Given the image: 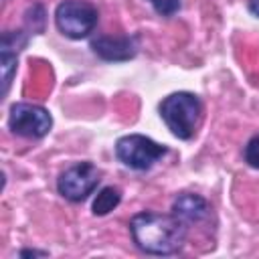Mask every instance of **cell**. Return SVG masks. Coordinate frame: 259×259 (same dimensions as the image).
<instances>
[{"mask_svg":"<svg viewBox=\"0 0 259 259\" xmlns=\"http://www.w3.org/2000/svg\"><path fill=\"white\" fill-rule=\"evenodd\" d=\"M188 227L172 212L142 210L130 219V235L134 245L146 255H176L186 243Z\"/></svg>","mask_w":259,"mask_h":259,"instance_id":"6da1fadb","label":"cell"},{"mask_svg":"<svg viewBox=\"0 0 259 259\" xmlns=\"http://www.w3.org/2000/svg\"><path fill=\"white\" fill-rule=\"evenodd\" d=\"M158 111L174 138L192 140L202 117V101L190 91H174L160 101Z\"/></svg>","mask_w":259,"mask_h":259,"instance_id":"7a4b0ae2","label":"cell"},{"mask_svg":"<svg viewBox=\"0 0 259 259\" xmlns=\"http://www.w3.org/2000/svg\"><path fill=\"white\" fill-rule=\"evenodd\" d=\"M99 20V10L89 0H63L55 8V24L59 32L71 40L87 38Z\"/></svg>","mask_w":259,"mask_h":259,"instance_id":"3957f363","label":"cell"},{"mask_svg":"<svg viewBox=\"0 0 259 259\" xmlns=\"http://www.w3.org/2000/svg\"><path fill=\"white\" fill-rule=\"evenodd\" d=\"M166 152H168L166 146H162V144H158L152 138L142 136V134H127L115 142L117 160L125 168L136 170V172L150 170L156 162H160L166 156Z\"/></svg>","mask_w":259,"mask_h":259,"instance_id":"277c9868","label":"cell"},{"mask_svg":"<svg viewBox=\"0 0 259 259\" xmlns=\"http://www.w3.org/2000/svg\"><path fill=\"white\" fill-rule=\"evenodd\" d=\"M101 182V170L89 162H75L69 168H65L57 178V190L63 198L71 202H83L93 194L97 184Z\"/></svg>","mask_w":259,"mask_h":259,"instance_id":"5b68a950","label":"cell"},{"mask_svg":"<svg viewBox=\"0 0 259 259\" xmlns=\"http://www.w3.org/2000/svg\"><path fill=\"white\" fill-rule=\"evenodd\" d=\"M51 127H53V115L42 105L26 103V101H18L10 105L8 130L14 136L40 140L51 132Z\"/></svg>","mask_w":259,"mask_h":259,"instance_id":"8992f818","label":"cell"},{"mask_svg":"<svg viewBox=\"0 0 259 259\" xmlns=\"http://www.w3.org/2000/svg\"><path fill=\"white\" fill-rule=\"evenodd\" d=\"M91 51L109 63H123L138 55V36H97L91 38Z\"/></svg>","mask_w":259,"mask_h":259,"instance_id":"52a82bcc","label":"cell"},{"mask_svg":"<svg viewBox=\"0 0 259 259\" xmlns=\"http://www.w3.org/2000/svg\"><path fill=\"white\" fill-rule=\"evenodd\" d=\"M26 42L24 30L4 32L2 45H0V69H2V95H8V89L12 85V77L16 73L18 63V51Z\"/></svg>","mask_w":259,"mask_h":259,"instance_id":"ba28073f","label":"cell"},{"mask_svg":"<svg viewBox=\"0 0 259 259\" xmlns=\"http://www.w3.org/2000/svg\"><path fill=\"white\" fill-rule=\"evenodd\" d=\"M172 214L180 219L186 227L188 225H200L210 219V204L206 198L194 192H182L172 200Z\"/></svg>","mask_w":259,"mask_h":259,"instance_id":"9c48e42d","label":"cell"},{"mask_svg":"<svg viewBox=\"0 0 259 259\" xmlns=\"http://www.w3.org/2000/svg\"><path fill=\"white\" fill-rule=\"evenodd\" d=\"M119 202H121V190L117 186H103L97 192V196L93 198L91 210H93L95 217H105L113 208H117Z\"/></svg>","mask_w":259,"mask_h":259,"instance_id":"30bf717a","label":"cell"},{"mask_svg":"<svg viewBox=\"0 0 259 259\" xmlns=\"http://www.w3.org/2000/svg\"><path fill=\"white\" fill-rule=\"evenodd\" d=\"M243 158H245L247 166H251V168H257V170H259V134H255V136L245 144Z\"/></svg>","mask_w":259,"mask_h":259,"instance_id":"8fae6325","label":"cell"},{"mask_svg":"<svg viewBox=\"0 0 259 259\" xmlns=\"http://www.w3.org/2000/svg\"><path fill=\"white\" fill-rule=\"evenodd\" d=\"M148 2H150V6H152L160 16H166V18L174 16V14L180 10V6H182L180 0H148Z\"/></svg>","mask_w":259,"mask_h":259,"instance_id":"7c38bea8","label":"cell"},{"mask_svg":"<svg viewBox=\"0 0 259 259\" xmlns=\"http://www.w3.org/2000/svg\"><path fill=\"white\" fill-rule=\"evenodd\" d=\"M18 255L20 257H47L49 253L47 251H36V249H22Z\"/></svg>","mask_w":259,"mask_h":259,"instance_id":"4fadbf2b","label":"cell"},{"mask_svg":"<svg viewBox=\"0 0 259 259\" xmlns=\"http://www.w3.org/2000/svg\"><path fill=\"white\" fill-rule=\"evenodd\" d=\"M247 8H249V12H251L253 16L259 18V0H249V2H247Z\"/></svg>","mask_w":259,"mask_h":259,"instance_id":"5bb4252c","label":"cell"}]
</instances>
